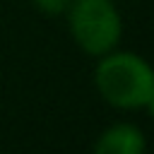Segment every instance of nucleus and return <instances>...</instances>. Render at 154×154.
Returning a JSON list of instances; mask_svg holds the SVG:
<instances>
[{"mask_svg": "<svg viewBox=\"0 0 154 154\" xmlns=\"http://www.w3.org/2000/svg\"><path fill=\"white\" fill-rule=\"evenodd\" d=\"M94 84L116 108H142L154 91V67L137 53L108 51L94 70Z\"/></svg>", "mask_w": 154, "mask_h": 154, "instance_id": "obj_1", "label": "nucleus"}, {"mask_svg": "<svg viewBox=\"0 0 154 154\" xmlns=\"http://www.w3.org/2000/svg\"><path fill=\"white\" fill-rule=\"evenodd\" d=\"M67 24L75 43L94 58L113 51L123 36V19L111 0H72Z\"/></svg>", "mask_w": 154, "mask_h": 154, "instance_id": "obj_2", "label": "nucleus"}, {"mask_svg": "<svg viewBox=\"0 0 154 154\" xmlns=\"http://www.w3.org/2000/svg\"><path fill=\"white\" fill-rule=\"evenodd\" d=\"M147 149V140L142 130L132 123H116L101 132L94 144L96 154H142Z\"/></svg>", "mask_w": 154, "mask_h": 154, "instance_id": "obj_3", "label": "nucleus"}, {"mask_svg": "<svg viewBox=\"0 0 154 154\" xmlns=\"http://www.w3.org/2000/svg\"><path fill=\"white\" fill-rule=\"evenodd\" d=\"M31 2H34V7H38L46 14H60L70 7L72 0H31Z\"/></svg>", "mask_w": 154, "mask_h": 154, "instance_id": "obj_4", "label": "nucleus"}, {"mask_svg": "<svg viewBox=\"0 0 154 154\" xmlns=\"http://www.w3.org/2000/svg\"><path fill=\"white\" fill-rule=\"evenodd\" d=\"M144 106H147V111H149V116L154 118V91H152V96H149V101H147Z\"/></svg>", "mask_w": 154, "mask_h": 154, "instance_id": "obj_5", "label": "nucleus"}]
</instances>
